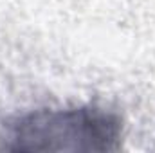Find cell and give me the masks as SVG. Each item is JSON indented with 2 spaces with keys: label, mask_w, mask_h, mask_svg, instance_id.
Masks as SVG:
<instances>
[{
  "label": "cell",
  "mask_w": 155,
  "mask_h": 153,
  "mask_svg": "<svg viewBox=\"0 0 155 153\" xmlns=\"http://www.w3.org/2000/svg\"><path fill=\"white\" fill-rule=\"evenodd\" d=\"M123 121L99 106L45 108L4 124L0 150L15 153H107L121 148Z\"/></svg>",
  "instance_id": "1"
}]
</instances>
